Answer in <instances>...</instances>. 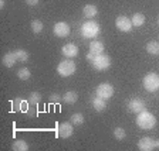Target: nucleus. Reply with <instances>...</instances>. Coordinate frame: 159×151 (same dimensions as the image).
<instances>
[{"label": "nucleus", "instance_id": "nucleus-1", "mask_svg": "<svg viewBox=\"0 0 159 151\" xmlns=\"http://www.w3.org/2000/svg\"><path fill=\"white\" fill-rule=\"evenodd\" d=\"M136 124H138L139 128H142V130H151L156 124V117L145 109V110H142V112L138 113V116H136Z\"/></svg>", "mask_w": 159, "mask_h": 151}, {"label": "nucleus", "instance_id": "nucleus-2", "mask_svg": "<svg viewBox=\"0 0 159 151\" xmlns=\"http://www.w3.org/2000/svg\"><path fill=\"white\" fill-rule=\"evenodd\" d=\"M99 31H101V27H99V24L97 23V21H94V20L85 21V23H83V26H81V36H83L84 38H88V40L95 38V37H98Z\"/></svg>", "mask_w": 159, "mask_h": 151}, {"label": "nucleus", "instance_id": "nucleus-3", "mask_svg": "<svg viewBox=\"0 0 159 151\" xmlns=\"http://www.w3.org/2000/svg\"><path fill=\"white\" fill-rule=\"evenodd\" d=\"M75 69H77V65L73 61V58H66L64 61H61V62L58 64V66H57V72H58V75L67 78V76L73 75V73L75 72Z\"/></svg>", "mask_w": 159, "mask_h": 151}, {"label": "nucleus", "instance_id": "nucleus-4", "mask_svg": "<svg viewBox=\"0 0 159 151\" xmlns=\"http://www.w3.org/2000/svg\"><path fill=\"white\" fill-rule=\"evenodd\" d=\"M142 85L148 92H155L159 89V75L155 72H149L143 76Z\"/></svg>", "mask_w": 159, "mask_h": 151}, {"label": "nucleus", "instance_id": "nucleus-5", "mask_svg": "<svg viewBox=\"0 0 159 151\" xmlns=\"http://www.w3.org/2000/svg\"><path fill=\"white\" fill-rule=\"evenodd\" d=\"M93 66L97 69V71H107V69L111 66V58H109L107 54H99V55H95V58L93 59Z\"/></svg>", "mask_w": 159, "mask_h": 151}, {"label": "nucleus", "instance_id": "nucleus-6", "mask_svg": "<svg viewBox=\"0 0 159 151\" xmlns=\"http://www.w3.org/2000/svg\"><path fill=\"white\" fill-rule=\"evenodd\" d=\"M114 86L111 85V83H107V82H102L99 83L98 86L95 88V95L98 96V98H102V99H109L114 96Z\"/></svg>", "mask_w": 159, "mask_h": 151}, {"label": "nucleus", "instance_id": "nucleus-7", "mask_svg": "<svg viewBox=\"0 0 159 151\" xmlns=\"http://www.w3.org/2000/svg\"><path fill=\"white\" fill-rule=\"evenodd\" d=\"M126 107H128L129 112H132V113H141L142 110H145L146 109V103L143 102L142 99H139V98H132V99H129L128 103H126Z\"/></svg>", "mask_w": 159, "mask_h": 151}, {"label": "nucleus", "instance_id": "nucleus-8", "mask_svg": "<svg viewBox=\"0 0 159 151\" xmlns=\"http://www.w3.org/2000/svg\"><path fill=\"white\" fill-rule=\"evenodd\" d=\"M73 123L71 122H63V123H60L58 128H57V134L60 136L61 138H68L73 136L74 133V127H73Z\"/></svg>", "mask_w": 159, "mask_h": 151}, {"label": "nucleus", "instance_id": "nucleus-9", "mask_svg": "<svg viewBox=\"0 0 159 151\" xmlns=\"http://www.w3.org/2000/svg\"><path fill=\"white\" fill-rule=\"evenodd\" d=\"M115 26L116 28L119 30V31H122V33H128V31H131V28H132V21H131V19H128L126 16H119L116 17L115 20Z\"/></svg>", "mask_w": 159, "mask_h": 151}, {"label": "nucleus", "instance_id": "nucleus-10", "mask_svg": "<svg viewBox=\"0 0 159 151\" xmlns=\"http://www.w3.org/2000/svg\"><path fill=\"white\" fill-rule=\"evenodd\" d=\"M53 33L56 34L60 38H64L70 34V26L66 23V21H58V23L54 24L53 27Z\"/></svg>", "mask_w": 159, "mask_h": 151}, {"label": "nucleus", "instance_id": "nucleus-11", "mask_svg": "<svg viewBox=\"0 0 159 151\" xmlns=\"http://www.w3.org/2000/svg\"><path fill=\"white\" fill-rule=\"evenodd\" d=\"M138 148L141 151H152L156 148L155 145V138L151 137H143L138 141Z\"/></svg>", "mask_w": 159, "mask_h": 151}, {"label": "nucleus", "instance_id": "nucleus-12", "mask_svg": "<svg viewBox=\"0 0 159 151\" xmlns=\"http://www.w3.org/2000/svg\"><path fill=\"white\" fill-rule=\"evenodd\" d=\"M78 52H80L78 47L73 43L66 44V45H63V48H61V54H63L66 58H74V57L78 55Z\"/></svg>", "mask_w": 159, "mask_h": 151}, {"label": "nucleus", "instance_id": "nucleus-13", "mask_svg": "<svg viewBox=\"0 0 159 151\" xmlns=\"http://www.w3.org/2000/svg\"><path fill=\"white\" fill-rule=\"evenodd\" d=\"M16 62H17V58H16V54L14 52H7V54H4V57L2 58V64H3L6 68H13Z\"/></svg>", "mask_w": 159, "mask_h": 151}, {"label": "nucleus", "instance_id": "nucleus-14", "mask_svg": "<svg viewBox=\"0 0 159 151\" xmlns=\"http://www.w3.org/2000/svg\"><path fill=\"white\" fill-rule=\"evenodd\" d=\"M89 52H93L94 55H99L104 52V43L98 41V40H93L89 44Z\"/></svg>", "mask_w": 159, "mask_h": 151}, {"label": "nucleus", "instance_id": "nucleus-15", "mask_svg": "<svg viewBox=\"0 0 159 151\" xmlns=\"http://www.w3.org/2000/svg\"><path fill=\"white\" fill-rule=\"evenodd\" d=\"M83 13L87 19H94V17L98 14V9H97V6H94V4H85L83 9Z\"/></svg>", "mask_w": 159, "mask_h": 151}, {"label": "nucleus", "instance_id": "nucleus-16", "mask_svg": "<svg viewBox=\"0 0 159 151\" xmlns=\"http://www.w3.org/2000/svg\"><path fill=\"white\" fill-rule=\"evenodd\" d=\"M11 109L13 112H24L26 110V102L21 98H16L14 100H11Z\"/></svg>", "mask_w": 159, "mask_h": 151}, {"label": "nucleus", "instance_id": "nucleus-17", "mask_svg": "<svg viewBox=\"0 0 159 151\" xmlns=\"http://www.w3.org/2000/svg\"><path fill=\"white\" fill-rule=\"evenodd\" d=\"M63 100L67 105H74V103L78 100V93L74 92V90H68L63 95Z\"/></svg>", "mask_w": 159, "mask_h": 151}, {"label": "nucleus", "instance_id": "nucleus-18", "mask_svg": "<svg viewBox=\"0 0 159 151\" xmlns=\"http://www.w3.org/2000/svg\"><path fill=\"white\" fill-rule=\"evenodd\" d=\"M91 103H93V107L95 109L97 112H102V110H105L107 107V102H105V99L102 98H94L93 100H91Z\"/></svg>", "mask_w": 159, "mask_h": 151}, {"label": "nucleus", "instance_id": "nucleus-19", "mask_svg": "<svg viewBox=\"0 0 159 151\" xmlns=\"http://www.w3.org/2000/svg\"><path fill=\"white\" fill-rule=\"evenodd\" d=\"M146 52L149 55H159V43L158 41H151L146 44Z\"/></svg>", "mask_w": 159, "mask_h": 151}, {"label": "nucleus", "instance_id": "nucleus-20", "mask_svg": "<svg viewBox=\"0 0 159 151\" xmlns=\"http://www.w3.org/2000/svg\"><path fill=\"white\" fill-rule=\"evenodd\" d=\"M131 21H132L134 27H142L145 24V16L142 13H135L131 19Z\"/></svg>", "mask_w": 159, "mask_h": 151}, {"label": "nucleus", "instance_id": "nucleus-21", "mask_svg": "<svg viewBox=\"0 0 159 151\" xmlns=\"http://www.w3.org/2000/svg\"><path fill=\"white\" fill-rule=\"evenodd\" d=\"M11 148H13L14 151H27L29 150V144H27L24 140H16V141L13 143V145H11Z\"/></svg>", "mask_w": 159, "mask_h": 151}, {"label": "nucleus", "instance_id": "nucleus-22", "mask_svg": "<svg viewBox=\"0 0 159 151\" xmlns=\"http://www.w3.org/2000/svg\"><path fill=\"white\" fill-rule=\"evenodd\" d=\"M14 54H16V58L17 61H20V62H26V61H29V52L27 51H24V49H16L14 51Z\"/></svg>", "mask_w": 159, "mask_h": 151}, {"label": "nucleus", "instance_id": "nucleus-23", "mask_svg": "<svg viewBox=\"0 0 159 151\" xmlns=\"http://www.w3.org/2000/svg\"><path fill=\"white\" fill-rule=\"evenodd\" d=\"M17 78L21 79V81H29L31 78V72H30L27 68H20L17 71Z\"/></svg>", "mask_w": 159, "mask_h": 151}, {"label": "nucleus", "instance_id": "nucleus-24", "mask_svg": "<svg viewBox=\"0 0 159 151\" xmlns=\"http://www.w3.org/2000/svg\"><path fill=\"white\" fill-rule=\"evenodd\" d=\"M27 102L30 103V105H39L40 102H41V95H40L39 92H31L29 95V99H27Z\"/></svg>", "mask_w": 159, "mask_h": 151}, {"label": "nucleus", "instance_id": "nucleus-25", "mask_svg": "<svg viewBox=\"0 0 159 151\" xmlns=\"http://www.w3.org/2000/svg\"><path fill=\"white\" fill-rule=\"evenodd\" d=\"M70 122L73 123L74 126H81L84 123V116L81 113H74L71 117H70Z\"/></svg>", "mask_w": 159, "mask_h": 151}, {"label": "nucleus", "instance_id": "nucleus-26", "mask_svg": "<svg viewBox=\"0 0 159 151\" xmlns=\"http://www.w3.org/2000/svg\"><path fill=\"white\" fill-rule=\"evenodd\" d=\"M44 28V24L40 21V20H33L31 21V30H33L34 34H40Z\"/></svg>", "mask_w": 159, "mask_h": 151}, {"label": "nucleus", "instance_id": "nucleus-27", "mask_svg": "<svg viewBox=\"0 0 159 151\" xmlns=\"http://www.w3.org/2000/svg\"><path fill=\"white\" fill-rule=\"evenodd\" d=\"M114 137L116 138V140H124L125 138V136H126V132L124 130L122 127H115L114 128Z\"/></svg>", "mask_w": 159, "mask_h": 151}, {"label": "nucleus", "instance_id": "nucleus-28", "mask_svg": "<svg viewBox=\"0 0 159 151\" xmlns=\"http://www.w3.org/2000/svg\"><path fill=\"white\" fill-rule=\"evenodd\" d=\"M60 100H61V96L58 95V93H51L48 98V102L53 103V105H56V103H58Z\"/></svg>", "mask_w": 159, "mask_h": 151}, {"label": "nucleus", "instance_id": "nucleus-29", "mask_svg": "<svg viewBox=\"0 0 159 151\" xmlns=\"http://www.w3.org/2000/svg\"><path fill=\"white\" fill-rule=\"evenodd\" d=\"M29 6H36V4H39V0H24Z\"/></svg>", "mask_w": 159, "mask_h": 151}, {"label": "nucleus", "instance_id": "nucleus-30", "mask_svg": "<svg viewBox=\"0 0 159 151\" xmlns=\"http://www.w3.org/2000/svg\"><path fill=\"white\" fill-rule=\"evenodd\" d=\"M94 58H95V55H94L93 52H88V54H87V59H88L89 62H93V59H94Z\"/></svg>", "mask_w": 159, "mask_h": 151}, {"label": "nucleus", "instance_id": "nucleus-31", "mask_svg": "<svg viewBox=\"0 0 159 151\" xmlns=\"http://www.w3.org/2000/svg\"><path fill=\"white\" fill-rule=\"evenodd\" d=\"M155 145L156 148H159V138H155Z\"/></svg>", "mask_w": 159, "mask_h": 151}, {"label": "nucleus", "instance_id": "nucleus-32", "mask_svg": "<svg viewBox=\"0 0 159 151\" xmlns=\"http://www.w3.org/2000/svg\"><path fill=\"white\" fill-rule=\"evenodd\" d=\"M4 7V0H0V9H3Z\"/></svg>", "mask_w": 159, "mask_h": 151}, {"label": "nucleus", "instance_id": "nucleus-33", "mask_svg": "<svg viewBox=\"0 0 159 151\" xmlns=\"http://www.w3.org/2000/svg\"><path fill=\"white\" fill-rule=\"evenodd\" d=\"M158 24H159V17H158Z\"/></svg>", "mask_w": 159, "mask_h": 151}]
</instances>
